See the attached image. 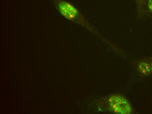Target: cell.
Returning a JSON list of instances; mask_svg holds the SVG:
<instances>
[{"label": "cell", "instance_id": "obj_1", "mask_svg": "<svg viewBox=\"0 0 152 114\" xmlns=\"http://www.w3.org/2000/svg\"><path fill=\"white\" fill-rule=\"evenodd\" d=\"M109 105L114 113L118 114H129L132 107L128 101L122 96L114 95L110 97Z\"/></svg>", "mask_w": 152, "mask_h": 114}, {"label": "cell", "instance_id": "obj_2", "mask_svg": "<svg viewBox=\"0 0 152 114\" xmlns=\"http://www.w3.org/2000/svg\"><path fill=\"white\" fill-rule=\"evenodd\" d=\"M139 69L141 73L145 75H147L151 72V64L148 63H142L139 66Z\"/></svg>", "mask_w": 152, "mask_h": 114}, {"label": "cell", "instance_id": "obj_3", "mask_svg": "<svg viewBox=\"0 0 152 114\" xmlns=\"http://www.w3.org/2000/svg\"><path fill=\"white\" fill-rule=\"evenodd\" d=\"M148 6H149V9L152 12V0H149L148 2Z\"/></svg>", "mask_w": 152, "mask_h": 114}, {"label": "cell", "instance_id": "obj_4", "mask_svg": "<svg viewBox=\"0 0 152 114\" xmlns=\"http://www.w3.org/2000/svg\"><path fill=\"white\" fill-rule=\"evenodd\" d=\"M150 64H151V72H152V62Z\"/></svg>", "mask_w": 152, "mask_h": 114}]
</instances>
